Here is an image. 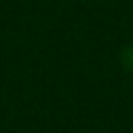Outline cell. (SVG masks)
Instances as JSON below:
<instances>
[{
  "label": "cell",
  "mask_w": 133,
  "mask_h": 133,
  "mask_svg": "<svg viewBox=\"0 0 133 133\" xmlns=\"http://www.w3.org/2000/svg\"><path fill=\"white\" fill-rule=\"evenodd\" d=\"M123 60H125V64H127V66H131V69H133V48H127V50H125Z\"/></svg>",
  "instance_id": "obj_1"
}]
</instances>
